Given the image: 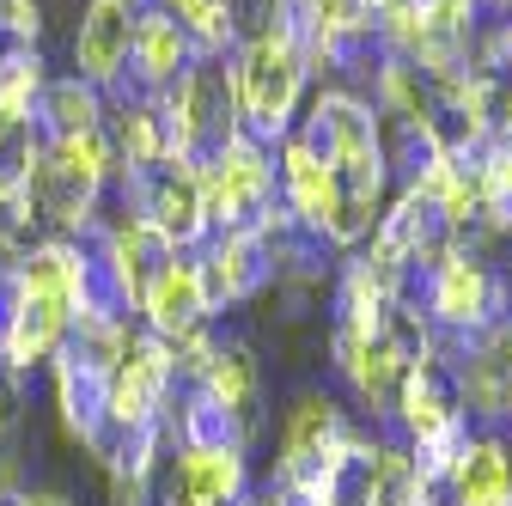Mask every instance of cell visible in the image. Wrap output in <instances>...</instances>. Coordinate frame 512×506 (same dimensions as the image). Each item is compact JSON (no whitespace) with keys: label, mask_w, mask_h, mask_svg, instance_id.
<instances>
[{"label":"cell","mask_w":512,"mask_h":506,"mask_svg":"<svg viewBox=\"0 0 512 506\" xmlns=\"http://www.w3.org/2000/svg\"><path fill=\"white\" fill-rule=\"evenodd\" d=\"M196 269H202L214 318L232 311V305H250L256 293H269L281 281L275 250H269L263 232H208V244L196 250Z\"/></svg>","instance_id":"cell-5"},{"label":"cell","mask_w":512,"mask_h":506,"mask_svg":"<svg viewBox=\"0 0 512 506\" xmlns=\"http://www.w3.org/2000/svg\"><path fill=\"white\" fill-rule=\"evenodd\" d=\"M202 177V214L208 232H256L275 208H281V189H275V147L238 135L214 165L196 171Z\"/></svg>","instance_id":"cell-4"},{"label":"cell","mask_w":512,"mask_h":506,"mask_svg":"<svg viewBox=\"0 0 512 506\" xmlns=\"http://www.w3.org/2000/svg\"><path fill=\"white\" fill-rule=\"evenodd\" d=\"M403 305H415L427 330H439V336H476L488 324H506L512 293H506V275L488 269L470 244H452L421 275H409Z\"/></svg>","instance_id":"cell-3"},{"label":"cell","mask_w":512,"mask_h":506,"mask_svg":"<svg viewBox=\"0 0 512 506\" xmlns=\"http://www.w3.org/2000/svg\"><path fill=\"white\" fill-rule=\"evenodd\" d=\"M506 421H512V385H506Z\"/></svg>","instance_id":"cell-20"},{"label":"cell","mask_w":512,"mask_h":506,"mask_svg":"<svg viewBox=\"0 0 512 506\" xmlns=\"http://www.w3.org/2000/svg\"><path fill=\"white\" fill-rule=\"evenodd\" d=\"M196 385L232 415V427L244 439L256 433V421H263V366H256V348L244 336H220V348H214V360Z\"/></svg>","instance_id":"cell-9"},{"label":"cell","mask_w":512,"mask_h":506,"mask_svg":"<svg viewBox=\"0 0 512 506\" xmlns=\"http://www.w3.org/2000/svg\"><path fill=\"white\" fill-rule=\"evenodd\" d=\"M135 311H141V330H153L159 342H177V336H189L196 324H208L214 305H208V287H202L196 257H189V250L165 257L153 269V281H147V293H141Z\"/></svg>","instance_id":"cell-7"},{"label":"cell","mask_w":512,"mask_h":506,"mask_svg":"<svg viewBox=\"0 0 512 506\" xmlns=\"http://www.w3.org/2000/svg\"><path fill=\"white\" fill-rule=\"evenodd\" d=\"M171 488L202 506H238V494H250L244 446H177Z\"/></svg>","instance_id":"cell-11"},{"label":"cell","mask_w":512,"mask_h":506,"mask_svg":"<svg viewBox=\"0 0 512 506\" xmlns=\"http://www.w3.org/2000/svg\"><path fill=\"white\" fill-rule=\"evenodd\" d=\"M196 55H202V49L189 43V31L177 25V13L159 7V0H141V13H135V43H128V80H122V86H135V92H165Z\"/></svg>","instance_id":"cell-8"},{"label":"cell","mask_w":512,"mask_h":506,"mask_svg":"<svg viewBox=\"0 0 512 506\" xmlns=\"http://www.w3.org/2000/svg\"><path fill=\"white\" fill-rule=\"evenodd\" d=\"M226 68H232L238 129H244L250 141H263V147H281V141L293 135V122H299L305 80H311L299 43L287 37V25L275 19L269 31L238 37V49L226 55Z\"/></svg>","instance_id":"cell-2"},{"label":"cell","mask_w":512,"mask_h":506,"mask_svg":"<svg viewBox=\"0 0 512 506\" xmlns=\"http://www.w3.org/2000/svg\"><path fill=\"white\" fill-rule=\"evenodd\" d=\"M226 7H232V19H238V37L269 31V25L281 19V0H226Z\"/></svg>","instance_id":"cell-16"},{"label":"cell","mask_w":512,"mask_h":506,"mask_svg":"<svg viewBox=\"0 0 512 506\" xmlns=\"http://www.w3.org/2000/svg\"><path fill=\"white\" fill-rule=\"evenodd\" d=\"M159 7H171V13H183V7H189V0H159Z\"/></svg>","instance_id":"cell-19"},{"label":"cell","mask_w":512,"mask_h":506,"mask_svg":"<svg viewBox=\"0 0 512 506\" xmlns=\"http://www.w3.org/2000/svg\"><path fill=\"white\" fill-rule=\"evenodd\" d=\"M452 506H512V452L500 433H470L458 464L445 470Z\"/></svg>","instance_id":"cell-10"},{"label":"cell","mask_w":512,"mask_h":506,"mask_svg":"<svg viewBox=\"0 0 512 506\" xmlns=\"http://www.w3.org/2000/svg\"><path fill=\"white\" fill-rule=\"evenodd\" d=\"M348 433V415H342V403L330 397V391H305L293 409H287V421H281V464H275V476H293V470H311L317 458H324L336 439Z\"/></svg>","instance_id":"cell-12"},{"label":"cell","mask_w":512,"mask_h":506,"mask_svg":"<svg viewBox=\"0 0 512 506\" xmlns=\"http://www.w3.org/2000/svg\"><path fill=\"white\" fill-rule=\"evenodd\" d=\"M135 13L141 0H86L74 25V80L92 92H116L128 80V43H135Z\"/></svg>","instance_id":"cell-6"},{"label":"cell","mask_w":512,"mask_h":506,"mask_svg":"<svg viewBox=\"0 0 512 506\" xmlns=\"http://www.w3.org/2000/svg\"><path fill=\"white\" fill-rule=\"evenodd\" d=\"M104 122V92H92L86 80H49L43 98H37V129L43 135H80V129H98Z\"/></svg>","instance_id":"cell-14"},{"label":"cell","mask_w":512,"mask_h":506,"mask_svg":"<svg viewBox=\"0 0 512 506\" xmlns=\"http://www.w3.org/2000/svg\"><path fill=\"white\" fill-rule=\"evenodd\" d=\"M470 189H476V232L506 238L512 232V141H488L470 159Z\"/></svg>","instance_id":"cell-13"},{"label":"cell","mask_w":512,"mask_h":506,"mask_svg":"<svg viewBox=\"0 0 512 506\" xmlns=\"http://www.w3.org/2000/svg\"><path fill=\"white\" fill-rule=\"evenodd\" d=\"M43 37V7L37 0H0V43H31Z\"/></svg>","instance_id":"cell-15"},{"label":"cell","mask_w":512,"mask_h":506,"mask_svg":"<svg viewBox=\"0 0 512 506\" xmlns=\"http://www.w3.org/2000/svg\"><path fill=\"white\" fill-rule=\"evenodd\" d=\"M7 506H74V500L61 494V488H25V494H13Z\"/></svg>","instance_id":"cell-17"},{"label":"cell","mask_w":512,"mask_h":506,"mask_svg":"<svg viewBox=\"0 0 512 506\" xmlns=\"http://www.w3.org/2000/svg\"><path fill=\"white\" fill-rule=\"evenodd\" d=\"M506 293H512V275H506Z\"/></svg>","instance_id":"cell-21"},{"label":"cell","mask_w":512,"mask_h":506,"mask_svg":"<svg viewBox=\"0 0 512 506\" xmlns=\"http://www.w3.org/2000/svg\"><path fill=\"white\" fill-rule=\"evenodd\" d=\"M293 135L324 159V171L336 183V208H330L324 244H336V250L366 244L378 214H384V183H391L384 141H378V110L360 92H348V86H324L305 104Z\"/></svg>","instance_id":"cell-1"},{"label":"cell","mask_w":512,"mask_h":506,"mask_svg":"<svg viewBox=\"0 0 512 506\" xmlns=\"http://www.w3.org/2000/svg\"><path fill=\"white\" fill-rule=\"evenodd\" d=\"M159 506H202V500H189V494H177V488H165V500Z\"/></svg>","instance_id":"cell-18"}]
</instances>
